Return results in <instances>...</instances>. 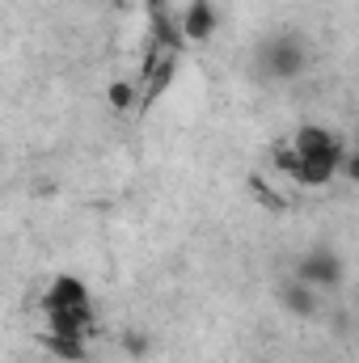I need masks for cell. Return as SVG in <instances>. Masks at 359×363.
Segmentation results:
<instances>
[{
	"mask_svg": "<svg viewBox=\"0 0 359 363\" xmlns=\"http://www.w3.org/2000/svg\"><path fill=\"white\" fill-rule=\"evenodd\" d=\"M89 325H93V304L47 308V334H72V338H85Z\"/></svg>",
	"mask_w": 359,
	"mask_h": 363,
	"instance_id": "cell-4",
	"label": "cell"
},
{
	"mask_svg": "<svg viewBox=\"0 0 359 363\" xmlns=\"http://www.w3.org/2000/svg\"><path fill=\"white\" fill-rule=\"evenodd\" d=\"M338 279H343V267H338L334 254H313L300 267V283H309V287H334Z\"/></svg>",
	"mask_w": 359,
	"mask_h": 363,
	"instance_id": "cell-5",
	"label": "cell"
},
{
	"mask_svg": "<svg viewBox=\"0 0 359 363\" xmlns=\"http://www.w3.org/2000/svg\"><path fill=\"white\" fill-rule=\"evenodd\" d=\"M287 144H292V152H296L300 161H326V165H343V157L351 152V148L343 144V135L330 131V127H321V123L296 127V135H292Z\"/></svg>",
	"mask_w": 359,
	"mask_h": 363,
	"instance_id": "cell-1",
	"label": "cell"
},
{
	"mask_svg": "<svg viewBox=\"0 0 359 363\" xmlns=\"http://www.w3.org/2000/svg\"><path fill=\"white\" fill-rule=\"evenodd\" d=\"M338 178V165H326V161H300V169H296V178L300 186H309V190H321V186H330V182Z\"/></svg>",
	"mask_w": 359,
	"mask_h": 363,
	"instance_id": "cell-8",
	"label": "cell"
},
{
	"mask_svg": "<svg viewBox=\"0 0 359 363\" xmlns=\"http://www.w3.org/2000/svg\"><path fill=\"white\" fill-rule=\"evenodd\" d=\"M216 21H220V13H216L211 0H186L182 13H178L182 43H207V38L216 34Z\"/></svg>",
	"mask_w": 359,
	"mask_h": 363,
	"instance_id": "cell-2",
	"label": "cell"
},
{
	"mask_svg": "<svg viewBox=\"0 0 359 363\" xmlns=\"http://www.w3.org/2000/svg\"><path fill=\"white\" fill-rule=\"evenodd\" d=\"M47 351H51L55 359H64V363H81L85 359V342L72 338V334H47Z\"/></svg>",
	"mask_w": 359,
	"mask_h": 363,
	"instance_id": "cell-9",
	"label": "cell"
},
{
	"mask_svg": "<svg viewBox=\"0 0 359 363\" xmlns=\"http://www.w3.org/2000/svg\"><path fill=\"white\" fill-rule=\"evenodd\" d=\"M72 304H89V283L77 279V274H55V279L47 283L43 313H47V308H72Z\"/></svg>",
	"mask_w": 359,
	"mask_h": 363,
	"instance_id": "cell-3",
	"label": "cell"
},
{
	"mask_svg": "<svg viewBox=\"0 0 359 363\" xmlns=\"http://www.w3.org/2000/svg\"><path fill=\"white\" fill-rule=\"evenodd\" d=\"M270 161H275V169H279L283 178H296V169H300V157L292 152V144H287V140L270 148Z\"/></svg>",
	"mask_w": 359,
	"mask_h": 363,
	"instance_id": "cell-11",
	"label": "cell"
},
{
	"mask_svg": "<svg viewBox=\"0 0 359 363\" xmlns=\"http://www.w3.org/2000/svg\"><path fill=\"white\" fill-rule=\"evenodd\" d=\"M313 291H317V287H309V283H300V279H296V283L283 291V300H287V308H296L300 317H309V313L317 308V296H313Z\"/></svg>",
	"mask_w": 359,
	"mask_h": 363,
	"instance_id": "cell-10",
	"label": "cell"
},
{
	"mask_svg": "<svg viewBox=\"0 0 359 363\" xmlns=\"http://www.w3.org/2000/svg\"><path fill=\"white\" fill-rule=\"evenodd\" d=\"M300 60H304V51L296 47V43H275V47H267V64L275 77H296L300 72Z\"/></svg>",
	"mask_w": 359,
	"mask_h": 363,
	"instance_id": "cell-6",
	"label": "cell"
},
{
	"mask_svg": "<svg viewBox=\"0 0 359 363\" xmlns=\"http://www.w3.org/2000/svg\"><path fill=\"white\" fill-rule=\"evenodd\" d=\"M106 101H110L114 114H131V110L140 106V81H110Z\"/></svg>",
	"mask_w": 359,
	"mask_h": 363,
	"instance_id": "cell-7",
	"label": "cell"
}]
</instances>
